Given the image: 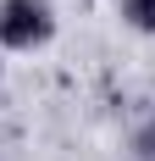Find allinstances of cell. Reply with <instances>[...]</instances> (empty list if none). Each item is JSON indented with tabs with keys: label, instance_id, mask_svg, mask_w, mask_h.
<instances>
[{
	"label": "cell",
	"instance_id": "1",
	"mask_svg": "<svg viewBox=\"0 0 155 161\" xmlns=\"http://www.w3.org/2000/svg\"><path fill=\"white\" fill-rule=\"evenodd\" d=\"M56 33V17H50L45 0H0V45L11 50H33Z\"/></svg>",
	"mask_w": 155,
	"mask_h": 161
},
{
	"label": "cell",
	"instance_id": "2",
	"mask_svg": "<svg viewBox=\"0 0 155 161\" xmlns=\"http://www.w3.org/2000/svg\"><path fill=\"white\" fill-rule=\"evenodd\" d=\"M122 17L133 22V28L150 33V28H155V0H122Z\"/></svg>",
	"mask_w": 155,
	"mask_h": 161
},
{
	"label": "cell",
	"instance_id": "3",
	"mask_svg": "<svg viewBox=\"0 0 155 161\" xmlns=\"http://www.w3.org/2000/svg\"><path fill=\"white\" fill-rule=\"evenodd\" d=\"M139 161H155V122L139 133Z\"/></svg>",
	"mask_w": 155,
	"mask_h": 161
}]
</instances>
